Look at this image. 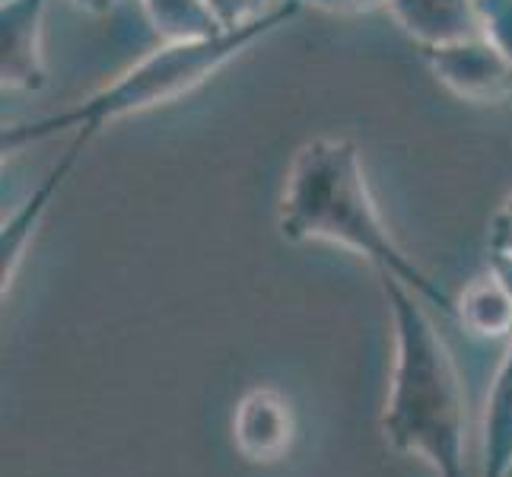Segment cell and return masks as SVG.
I'll list each match as a JSON object with an SVG mask.
<instances>
[{"mask_svg": "<svg viewBox=\"0 0 512 477\" xmlns=\"http://www.w3.org/2000/svg\"><path fill=\"white\" fill-rule=\"evenodd\" d=\"M280 233L290 242L344 245L379 271L395 274L439 312L455 315V299L385 229L360 147L347 137H319L296 150L280 198Z\"/></svg>", "mask_w": 512, "mask_h": 477, "instance_id": "1", "label": "cell"}, {"mask_svg": "<svg viewBox=\"0 0 512 477\" xmlns=\"http://www.w3.org/2000/svg\"><path fill=\"white\" fill-rule=\"evenodd\" d=\"M379 277L395 322L385 439L398 452L430 462L439 477H465V392L452 353L423 306L427 299L395 274L379 271Z\"/></svg>", "mask_w": 512, "mask_h": 477, "instance_id": "2", "label": "cell"}, {"mask_svg": "<svg viewBox=\"0 0 512 477\" xmlns=\"http://www.w3.org/2000/svg\"><path fill=\"white\" fill-rule=\"evenodd\" d=\"M296 13H299L296 0H284L277 10L261 16V20L242 29L220 32L214 39L163 42L156 51H150L147 58L131 64L125 74H118L112 83H105L102 90L86 96L83 102L70 105L64 112L7 128L4 137H0V147H4V153H16L29 144H42L48 137H58L64 131L96 137L105 125H112V121L150 112L156 105H169L175 99L194 93L198 86H204L210 77L220 74L229 61H236L242 51H249L261 39H268L274 29L287 26Z\"/></svg>", "mask_w": 512, "mask_h": 477, "instance_id": "3", "label": "cell"}, {"mask_svg": "<svg viewBox=\"0 0 512 477\" xmlns=\"http://www.w3.org/2000/svg\"><path fill=\"white\" fill-rule=\"evenodd\" d=\"M420 55L433 77L458 99L493 105L512 96V58L503 55L487 35L430 45L420 48Z\"/></svg>", "mask_w": 512, "mask_h": 477, "instance_id": "4", "label": "cell"}, {"mask_svg": "<svg viewBox=\"0 0 512 477\" xmlns=\"http://www.w3.org/2000/svg\"><path fill=\"white\" fill-rule=\"evenodd\" d=\"M45 13L48 0H4V7H0V80H4V90H45Z\"/></svg>", "mask_w": 512, "mask_h": 477, "instance_id": "5", "label": "cell"}, {"mask_svg": "<svg viewBox=\"0 0 512 477\" xmlns=\"http://www.w3.org/2000/svg\"><path fill=\"white\" fill-rule=\"evenodd\" d=\"M296 420L290 401L277 392V388H252L249 395L239 401L233 417V439L236 449L249 458V462L268 465L280 462L293 446Z\"/></svg>", "mask_w": 512, "mask_h": 477, "instance_id": "6", "label": "cell"}, {"mask_svg": "<svg viewBox=\"0 0 512 477\" xmlns=\"http://www.w3.org/2000/svg\"><path fill=\"white\" fill-rule=\"evenodd\" d=\"M90 140L93 137L74 134L67 153L61 156V163L45 175V182L29 194V198L20 204V210H16V214L4 223V229H0V280H4V293L13 287L16 274H20V268H23V258H26V249H29V242L35 236V229L42 226L51 201H55V194L67 182L70 169L77 166V159H80V153L86 150Z\"/></svg>", "mask_w": 512, "mask_h": 477, "instance_id": "7", "label": "cell"}, {"mask_svg": "<svg viewBox=\"0 0 512 477\" xmlns=\"http://www.w3.org/2000/svg\"><path fill=\"white\" fill-rule=\"evenodd\" d=\"M388 10L420 48L484 35L478 0H388Z\"/></svg>", "mask_w": 512, "mask_h": 477, "instance_id": "8", "label": "cell"}, {"mask_svg": "<svg viewBox=\"0 0 512 477\" xmlns=\"http://www.w3.org/2000/svg\"><path fill=\"white\" fill-rule=\"evenodd\" d=\"M455 318L474 338L503 341L512 338V296L493 274L471 280L455 303Z\"/></svg>", "mask_w": 512, "mask_h": 477, "instance_id": "9", "label": "cell"}, {"mask_svg": "<svg viewBox=\"0 0 512 477\" xmlns=\"http://www.w3.org/2000/svg\"><path fill=\"white\" fill-rule=\"evenodd\" d=\"M512 474V347L493 379L484 417V465L481 477Z\"/></svg>", "mask_w": 512, "mask_h": 477, "instance_id": "10", "label": "cell"}, {"mask_svg": "<svg viewBox=\"0 0 512 477\" xmlns=\"http://www.w3.org/2000/svg\"><path fill=\"white\" fill-rule=\"evenodd\" d=\"M140 4L160 42H201L229 32L220 26L207 0H140Z\"/></svg>", "mask_w": 512, "mask_h": 477, "instance_id": "11", "label": "cell"}, {"mask_svg": "<svg viewBox=\"0 0 512 477\" xmlns=\"http://www.w3.org/2000/svg\"><path fill=\"white\" fill-rule=\"evenodd\" d=\"M481 32L512 58V0H478Z\"/></svg>", "mask_w": 512, "mask_h": 477, "instance_id": "12", "label": "cell"}, {"mask_svg": "<svg viewBox=\"0 0 512 477\" xmlns=\"http://www.w3.org/2000/svg\"><path fill=\"white\" fill-rule=\"evenodd\" d=\"M207 4L223 29H242L261 20V16H268L271 10H277L284 0H280V4L277 0H207Z\"/></svg>", "mask_w": 512, "mask_h": 477, "instance_id": "13", "label": "cell"}, {"mask_svg": "<svg viewBox=\"0 0 512 477\" xmlns=\"http://www.w3.org/2000/svg\"><path fill=\"white\" fill-rule=\"evenodd\" d=\"M296 4L325 10V13H338V16H360V13H373L379 7H388V0H296Z\"/></svg>", "mask_w": 512, "mask_h": 477, "instance_id": "14", "label": "cell"}, {"mask_svg": "<svg viewBox=\"0 0 512 477\" xmlns=\"http://www.w3.org/2000/svg\"><path fill=\"white\" fill-rule=\"evenodd\" d=\"M490 249H509L512 252V194L503 201L500 214L490 226Z\"/></svg>", "mask_w": 512, "mask_h": 477, "instance_id": "15", "label": "cell"}, {"mask_svg": "<svg viewBox=\"0 0 512 477\" xmlns=\"http://www.w3.org/2000/svg\"><path fill=\"white\" fill-rule=\"evenodd\" d=\"M490 274L506 287L512 296V252L509 249H490Z\"/></svg>", "mask_w": 512, "mask_h": 477, "instance_id": "16", "label": "cell"}, {"mask_svg": "<svg viewBox=\"0 0 512 477\" xmlns=\"http://www.w3.org/2000/svg\"><path fill=\"white\" fill-rule=\"evenodd\" d=\"M67 4L83 13H109L115 0H67Z\"/></svg>", "mask_w": 512, "mask_h": 477, "instance_id": "17", "label": "cell"}, {"mask_svg": "<svg viewBox=\"0 0 512 477\" xmlns=\"http://www.w3.org/2000/svg\"><path fill=\"white\" fill-rule=\"evenodd\" d=\"M509 477H512V474H509Z\"/></svg>", "mask_w": 512, "mask_h": 477, "instance_id": "18", "label": "cell"}]
</instances>
